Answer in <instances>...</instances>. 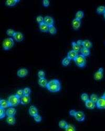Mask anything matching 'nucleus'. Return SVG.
<instances>
[{
  "instance_id": "1",
  "label": "nucleus",
  "mask_w": 105,
  "mask_h": 131,
  "mask_svg": "<svg viewBox=\"0 0 105 131\" xmlns=\"http://www.w3.org/2000/svg\"><path fill=\"white\" fill-rule=\"evenodd\" d=\"M46 88L51 92H57L61 89L60 82L58 79H52L48 82Z\"/></svg>"
},
{
  "instance_id": "2",
  "label": "nucleus",
  "mask_w": 105,
  "mask_h": 131,
  "mask_svg": "<svg viewBox=\"0 0 105 131\" xmlns=\"http://www.w3.org/2000/svg\"><path fill=\"white\" fill-rule=\"evenodd\" d=\"M8 101L10 107L16 106L21 103V98L17 97L16 95H11L8 98Z\"/></svg>"
},
{
  "instance_id": "3",
  "label": "nucleus",
  "mask_w": 105,
  "mask_h": 131,
  "mask_svg": "<svg viewBox=\"0 0 105 131\" xmlns=\"http://www.w3.org/2000/svg\"><path fill=\"white\" fill-rule=\"evenodd\" d=\"M3 47L5 51H9L12 49L14 45V41L12 38H8L4 39L3 41Z\"/></svg>"
},
{
  "instance_id": "4",
  "label": "nucleus",
  "mask_w": 105,
  "mask_h": 131,
  "mask_svg": "<svg viewBox=\"0 0 105 131\" xmlns=\"http://www.w3.org/2000/svg\"><path fill=\"white\" fill-rule=\"evenodd\" d=\"M74 62H75V64L77 66L80 68L84 67L86 64V59H85V57L83 56L82 55H78L74 59Z\"/></svg>"
},
{
  "instance_id": "5",
  "label": "nucleus",
  "mask_w": 105,
  "mask_h": 131,
  "mask_svg": "<svg viewBox=\"0 0 105 131\" xmlns=\"http://www.w3.org/2000/svg\"><path fill=\"white\" fill-rule=\"evenodd\" d=\"M76 120L78 122L84 121L85 119V115L82 111H76V113L74 116Z\"/></svg>"
},
{
  "instance_id": "6",
  "label": "nucleus",
  "mask_w": 105,
  "mask_h": 131,
  "mask_svg": "<svg viewBox=\"0 0 105 131\" xmlns=\"http://www.w3.org/2000/svg\"><path fill=\"white\" fill-rule=\"evenodd\" d=\"M103 71L104 69L101 67L98 69V70L94 75V79H95V80L98 81L102 79L104 76Z\"/></svg>"
},
{
  "instance_id": "7",
  "label": "nucleus",
  "mask_w": 105,
  "mask_h": 131,
  "mask_svg": "<svg viewBox=\"0 0 105 131\" xmlns=\"http://www.w3.org/2000/svg\"><path fill=\"white\" fill-rule=\"evenodd\" d=\"M96 106L98 109H105V99L102 97L99 98L96 102Z\"/></svg>"
},
{
  "instance_id": "8",
  "label": "nucleus",
  "mask_w": 105,
  "mask_h": 131,
  "mask_svg": "<svg viewBox=\"0 0 105 131\" xmlns=\"http://www.w3.org/2000/svg\"><path fill=\"white\" fill-rule=\"evenodd\" d=\"M13 37H14V39H15V41H17V42H20V41L23 40L24 39V36L23 34L22 33L19 32L15 33L14 36H13Z\"/></svg>"
},
{
  "instance_id": "9",
  "label": "nucleus",
  "mask_w": 105,
  "mask_h": 131,
  "mask_svg": "<svg viewBox=\"0 0 105 131\" xmlns=\"http://www.w3.org/2000/svg\"><path fill=\"white\" fill-rule=\"evenodd\" d=\"M28 112L30 116L34 117L36 115H38V110L35 106H30L28 110Z\"/></svg>"
},
{
  "instance_id": "10",
  "label": "nucleus",
  "mask_w": 105,
  "mask_h": 131,
  "mask_svg": "<svg viewBox=\"0 0 105 131\" xmlns=\"http://www.w3.org/2000/svg\"><path fill=\"white\" fill-rule=\"evenodd\" d=\"M28 74V70L26 68H21L17 71V75L18 77L20 78H24Z\"/></svg>"
},
{
  "instance_id": "11",
  "label": "nucleus",
  "mask_w": 105,
  "mask_h": 131,
  "mask_svg": "<svg viewBox=\"0 0 105 131\" xmlns=\"http://www.w3.org/2000/svg\"><path fill=\"white\" fill-rule=\"evenodd\" d=\"M30 95H24L21 98V104L22 105H27L30 103Z\"/></svg>"
},
{
  "instance_id": "12",
  "label": "nucleus",
  "mask_w": 105,
  "mask_h": 131,
  "mask_svg": "<svg viewBox=\"0 0 105 131\" xmlns=\"http://www.w3.org/2000/svg\"><path fill=\"white\" fill-rule=\"evenodd\" d=\"M39 27L41 32L44 33H47L49 32V26H48L44 22L39 24Z\"/></svg>"
},
{
  "instance_id": "13",
  "label": "nucleus",
  "mask_w": 105,
  "mask_h": 131,
  "mask_svg": "<svg viewBox=\"0 0 105 131\" xmlns=\"http://www.w3.org/2000/svg\"><path fill=\"white\" fill-rule=\"evenodd\" d=\"M81 25V21L80 19L75 18L72 22V26L74 29H78Z\"/></svg>"
},
{
  "instance_id": "14",
  "label": "nucleus",
  "mask_w": 105,
  "mask_h": 131,
  "mask_svg": "<svg viewBox=\"0 0 105 131\" xmlns=\"http://www.w3.org/2000/svg\"><path fill=\"white\" fill-rule=\"evenodd\" d=\"M16 110L13 107H10L6 111V115L8 116H14L16 114Z\"/></svg>"
},
{
  "instance_id": "15",
  "label": "nucleus",
  "mask_w": 105,
  "mask_h": 131,
  "mask_svg": "<svg viewBox=\"0 0 105 131\" xmlns=\"http://www.w3.org/2000/svg\"><path fill=\"white\" fill-rule=\"evenodd\" d=\"M78 56V52L73 51V50L69 51L68 52V54H67V57L71 60H74V59H75Z\"/></svg>"
},
{
  "instance_id": "16",
  "label": "nucleus",
  "mask_w": 105,
  "mask_h": 131,
  "mask_svg": "<svg viewBox=\"0 0 105 131\" xmlns=\"http://www.w3.org/2000/svg\"><path fill=\"white\" fill-rule=\"evenodd\" d=\"M44 23L48 26H52V25H54V21L53 18H52V17L49 16H46L44 18Z\"/></svg>"
},
{
  "instance_id": "17",
  "label": "nucleus",
  "mask_w": 105,
  "mask_h": 131,
  "mask_svg": "<svg viewBox=\"0 0 105 131\" xmlns=\"http://www.w3.org/2000/svg\"><path fill=\"white\" fill-rule=\"evenodd\" d=\"M85 106H86L87 108L91 109V110H93L96 106L95 102L91 101L90 100H88V101L85 102Z\"/></svg>"
},
{
  "instance_id": "18",
  "label": "nucleus",
  "mask_w": 105,
  "mask_h": 131,
  "mask_svg": "<svg viewBox=\"0 0 105 131\" xmlns=\"http://www.w3.org/2000/svg\"><path fill=\"white\" fill-rule=\"evenodd\" d=\"M82 46H83V48L89 49L92 47L93 45H92V43L90 41L88 40H85L83 41Z\"/></svg>"
},
{
  "instance_id": "19",
  "label": "nucleus",
  "mask_w": 105,
  "mask_h": 131,
  "mask_svg": "<svg viewBox=\"0 0 105 131\" xmlns=\"http://www.w3.org/2000/svg\"><path fill=\"white\" fill-rule=\"evenodd\" d=\"M38 84L39 86L41 87H47L48 82L46 79L41 78L39 79L38 80Z\"/></svg>"
},
{
  "instance_id": "20",
  "label": "nucleus",
  "mask_w": 105,
  "mask_h": 131,
  "mask_svg": "<svg viewBox=\"0 0 105 131\" xmlns=\"http://www.w3.org/2000/svg\"><path fill=\"white\" fill-rule=\"evenodd\" d=\"M19 2V0H7L6 2V5L10 7H12L15 6Z\"/></svg>"
},
{
  "instance_id": "21",
  "label": "nucleus",
  "mask_w": 105,
  "mask_h": 131,
  "mask_svg": "<svg viewBox=\"0 0 105 131\" xmlns=\"http://www.w3.org/2000/svg\"><path fill=\"white\" fill-rule=\"evenodd\" d=\"M9 106L8 101L4 99H1L0 100V108H2L3 109L7 108Z\"/></svg>"
},
{
  "instance_id": "22",
  "label": "nucleus",
  "mask_w": 105,
  "mask_h": 131,
  "mask_svg": "<svg viewBox=\"0 0 105 131\" xmlns=\"http://www.w3.org/2000/svg\"><path fill=\"white\" fill-rule=\"evenodd\" d=\"M6 122L10 125H14L16 123V120L14 116H8L6 119Z\"/></svg>"
},
{
  "instance_id": "23",
  "label": "nucleus",
  "mask_w": 105,
  "mask_h": 131,
  "mask_svg": "<svg viewBox=\"0 0 105 131\" xmlns=\"http://www.w3.org/2000/svg\"><path fill=\"white\" fill-rule=\"evenodd\" d=\"M81 53H82V55L83 56L86 57L89 56V55L90 54V52L89 49L83 48H82V50H81Z\"/></svg>"
},
{
  "instance_id": "24",
  "label": "nucleus",
  "mask_w": 105,
  "mask_h": 131,
  "mask_svg": "<svg viewBox=\"0 0 105 131\" xmlns=\"http://www.w3.org/2000/svg\"><path fill=\"white\" fill-rule=\"evenodd\" d=\"M71 45H72V48H73V51L78 52V51H79L80 50V46L77 44V43L73 42L71 44Z\"/></svg>"
},
{
  "instance_id": "25",
  "label": "nucleus",
  "mask_w": 105,
  "mask_h": 131,
  "mask_svg": "<svg viewBox=\"0 0 105 131\" xmlns=\"http://www.w3.org/2000/svg\"><path fill=\"white\" fill-rule=\"evenodd\" d=\"M97 12L99 14H104L105 13V6H100L97 8Z\"/></svg>"
},
{
  "instance_id": "26",
  "label": "nucleus",
  "mask_w": 105,
  "mask_h": 131,
  "mask_svg": "<svg viewBox=\"0 0 105 131\" xmlns=\"http://www.w3.org/2000/svg\"><path fill=\"white\" fill-rule=\"evenodd\" d=\"M49 33L52 35H55L57 33V29L54 25L49 26Z\"/></svg>"
},
{
  "instance_id": "27",
  "label": "nucleus",
  "mask_w": 105,
  "mask_h": 131,
  "mask_svg": "<svg viewBox=\"0 0 105 131\" xmlns=\"http://www.w3.org/2000/svg\"><path fill=\"white\" fill-rule=\"evenodd\" d=\"M58 125L60 128H65V129L68 125V124L66 122L64 121V120H62V121H60V122H59Z\"/></svg>"
},
{
  "instance_id": "28",
  "label": "nucleus",
  "mask_w": 105,
  "mask_h": 131,
  "mask_svg": "<svg viewBox=\"0 0 105 131\" xmlns=\"http://www.w3.org/2000/svg\"><path fill=\"white\" fill-rule=\"evenodd\" d=\"M84 12L82 11H79L76 14V18H77L78 19H82L84 17Z\"/></svg>"
},
{
  "instance_id": "29",
  "label": "nucleus",
  "mask_w": 105,
  "mask_h": 131,
  "mask_svg": "<svg viewBox=\"0 0 105 131\" xmlns=\"http://www.w3.org/2000/svg\"><path fill=\"white\" fill-rule=\"evenodd\" d=\"M98 95H96L95 93H93L91 94L90 95V100L95 103H96L97 102V101L98 100Z\"/></svg>"
},
{
  "instance_id": "30",
  "label": "nucleus",
  "mask_w": 105,
  "mask_h": 131,
  "mask_svg": "<svg viewBox=\"0 0 105 131\" xmlns=\"http://www.w3.org/2000/svg\"><path fill=\"white\" fill-rule=\"evenodd\" d=\"M70 61H71V59H69L67 57L65 58L63 60L62 64L64 66H68L70 64Z\"/></svg>"
},
{
  "instance_id": "31",
  "label": "nucleus",
  "mask_w": 105,
  "mask_h": 131,
  "mask_svg": "<svg viewBox=\"0 0 105 131\" xmlns=\"http://www.w3.org/2000/svg\"><path fill=\"white\" fill-rule=\"evenodd\" d=\"M65 131H76L75 126L71 124H68L66 128H65Z\"/></svg>"
},
{
  "instance_id": "32",
  "label": "nucleus",
  "mask_w": 105,
  "mask_h": 131,
  "mask_svg": "<svg viewBox=\"0 0 105 131\" xmlns=\"http://www.w3.org/2000/svg\"><path fill=\"white\" fill-rule=\"evenodd\" d=\"M81 98H82V101H84V102H86L89 100L88 95L86 93H84L82 94V95H81Z\"/></svg>"
},
{
  "instance_id": "33",
  "label": "nucleus",
  "mask_w": 105,
  "mask_h": 131,
  "mask_svg": "<svg viewBox=\"0 0 105 131\" xmlns=\"http://www.w3.org/2000/svg\"><path fill=\"white\" fill-rule=\"evenodd\" d=\"M16 95L19 97V98H21L22 97H23L24 95V91L23 90H22V89H20L16 92Z\"/></svg>"
},
{
  "instance_id": "34",
  "label": "nucleus",
  "mask_w": 105,
  "mask_h": 131,
  "mask_svg": "<svg viewBox=\"0 0 105 131\" xmlns=\"http://www.w3.org/2000/svg\"><path fill=\"white\" fill-rule=\"evenodd\" d=\"M15 33V32L14 31V30L13 29H8L7 30V31H6V34L9 36H13Z\"/></svg>"
},
{
  "instance_id": "35",
  "label": "nucleus",
  "mask_w": 105,
  "mask_h": 131,
  "mask_svg": "<svg viewBox=\"0 0 105 131\" xmlns=\"http://www.w3.org/2000/svg\"><path fill=\"white\" fill-rule=\"evenodd\" d=\"M6 113H5L4 109L2 108H0V119H2L5 116Z\"/></svg>"
},
{
  "instance_id": "36",
  "label": "nucleus",
  "mask_w": 105,
  "mask_h": 131,
  "mask_svg": "<svg viewBox=\"0 0 105 131\" xmlns=\"http://www.w3.org/2000/svg\"><path fill=\"white\" fill-rule=\"evenodd\" d=\"M23 91L25 95H30V92H31V90H30V88H28V87H26V88H25L23 89Z\"/></svg>"
},
{
  "instance_id": "37",
  "label": "nucleus",
  "mask_w": 105,
  "mask_h": 131,
  "mask_svg": "<svg viewBox=\"0 0 105 131\" xmlns=\"http://www.w3.org/2000/svg\"><path fill=\"white\" fill-rule=\"evenodd\" d=\"M36 21L39 24H41V23L44 22V17L43 16H40V15H39V16H38V17H37Z\"/></svg>"
},
{
  "instance_id": "38",
  "label": "nucleus",
  "mask_w": 105,
  "mask_h": 131,
  "mask_svg": "<svg viewBox=\"0 0 105 131\" xmlns=\"http://www.w3.org/2000/svg\"><path fill=\"white\" fill-rule=\"evenodd\" d=\"M45 76V73H44V71L43 70H40L38 71V77H39V79L41 78H44Z\"/></svg>"
},
{
  "instance_id": "39",
  "label": "nucleus",
  "mask_w": 105,
  "mask_h": 131,
  "mask_svg": "<svg viewBox=\"0 0 105 131\" xmlns=\"http://www.w3.org/2000/svg\"><path fill=\"white\" fill-rule=\"evenodd\" d=\"M34 119L35 121L37 122H40L41 121V117L39 115H37L34 117Z\"/></svg>"
},
{
  "instance_id": "40",
  "label": "nucleus",
  "mask_w": 105,
  "mask_h": 131,
  "mask_svg": "<svg viewBox=\"0 0 105 131\" xmlns=\"http://www.w3.org/2000/svg\"><path fill=\"white\" fill-rule=\"evenodd\" d=\"M43 5L45 6V7H48L49 5V1H48V0H44L43 2Z\"/></svg>"
},
{
  "instance_id": "41",
  "label": "nucleus",
  "mask_w": 105,
  "mask_h": 131,
  "mask_svg": "<svg viewBox=\"0 0 105 131\" xmlns=\"http://www.w3.org/2000/svg\"><path fill=\"white\" fill-rule=\"evenodd\" d=\"M76 113V111L74 110H71L69 111V114L71 116H75V115Z\"/></svg>"
},
{
  "instance_id": "42",
  "label": "nucleus",
  "mask_w": 105,
  "mask_h": 131,
  "mask_svg": "<svg viewBox=\"0 0 105 131\" xmlns=\"http://www.w3.org/2000/svg\"><path fill=\"white\" fill-rule=\"evenodd\" d=\"M82 42H83L82 40H78L77 41V44L80 46L82 45Z\"/></svg>"
},
{
  "instance_id": "43",
  "label": "nucleus",
  "mask_w": 105,
  "mask_h": 131,
  "mask_svg": "<svg viewBox=\"0 0 105 131\" xmlns=\"http://www.w3.org/2000/svg\"><path fill=\"white\" fill-rule=\"evenodd\" d=\"M102 97H103L104 98H105V92H104V93L103 94V95H102Z\"/></svg>"
},
{
  "instance_id": "44",
  "label": "nucleus",
  "mask_w": 105,
  "mask_h": 131,
  "mask_svg": "<svg viewBox=\"0 0 105 131\" xmlns=\"http://www.w3.org/2000/svg\"><path fill=\"white\" fill-rule=\"evenodd\" d=\"M104 17H105V14H104Z\"/></svg>"
}]
</instances>
